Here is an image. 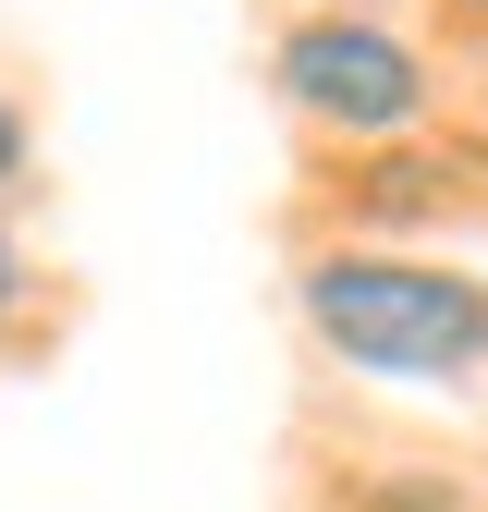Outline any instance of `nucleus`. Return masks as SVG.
I'll list each match as a JSON object with an SVG mask.
<instances>
[{"instance_id": "1", "label": "nucleus", "mask_w": 488, "mask_h": 512, "mask_svg": "<svg viewBox=\"0 0 488 512\" xmlns=\"http://www.w3.org/2000/svg\"><path fill=\"white\" fill-rule=\"evenodd\" d=\"M293 317L305 342L354 378H391V391H464L488 378V281L452 269V256H415V244H318L293 269Z\"/></svg>"}, {"instance_id": "2", "label": "nucleus", "mask_w": 488, "mask_h": 512, "mask_svg": "<svg viewBox=\"0 0 488 512\" xmlns=\"http://www.w3.org/2000/svg\"><path fill=\"white\" fill-rule=\"evenodd\" d=\"M269 98L293 122H318V135H342V147H391V135L427 122L440 74H427L415 37H391L379 13H342L330 0V13H293L269 37Z\"/></svg>"}, {"instance_id": "3", "label": "nucleus", "mask_w": 488, "mask_h": 512, "mask_svg": "<svg viewBox=\"0 0 488 512\" xmlns=\"http://www.w3.org/2000/svg\"><path fill=\"white\" fill-rule=\"evenodd\" d=\"M354 512H464V488H440V476H366Z\"/></svg>"}, {"instance_id": "4", "label": "nucleus", "mask_w": 488, "mask_h": 512, "mask_svg": "<svg viewBox=\"0 0 488 512\" xmlns=\"http://www.w3.org/2000/svg\"><path fill=\"white\" fill-rule=\"evenodd\" d=\"M25 171H37V122H25L13 98H0V208L25 196Z\"/></svg>"}, {"instance_id": "5", "label": "nucleus", "mask_w": 488, "mask_h": 512, "mask_svg": "<svg viewBox=\"0 0 488 512\" xmlns=\"http://www.w3.org/2000/svg\"><path fill=\"white\" fill-rule=\"evenodd\" d=\"M25 293H37V269H25V244H13V220H0V330L25 317Z\"/></svg>"}, {"instance_id": "6", "label": "nucleus", "mask_w": 488, "mask_h": 512, "mask_svg": "<svg viewBox=\"0 0 488 512\" xmlns=\"http://www.w3.org/2000/svg\"><path fill=\"white\" fill-rule=\"evenodd\" d=\"M440 13H464V25H488V0H440Z\"/></svg>"}]
</instances>
